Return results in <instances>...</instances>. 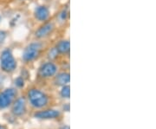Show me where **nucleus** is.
Segmentation results:
<instances>
[{
	"label": "nucleus",
	"instance_id": "obj_1",
	"mask_svg": "<svg viewBox=\"0 0 156 129\" xmlns=\"http://www.w3.org/2000/svg\"><path fill=\"white\" fill-rule=\"evenodd\" d=\"M30 105L36 109H43L49 105L50 98L48 95L37 88L30 89L26 95Z\"/></svg>",
	"mask_w": 156,
	"mask_h": 129
},
{
	"label": "nucleus",
	"instance_id": "obj_2",
	"mask_svg": "<svg viewBox=\"0 0 156 129\" xmlns=\"http://www.w3.org/2000/svg\"><path fill=\"white\" fill-rule=\"evenodd\" d=\"M43 51H44V44L39 40L30 43L29 44L24 47V49L23 51V61L26 63L36 61L40 57Z\"/></svg>",
	"mask_w": 156,
	"mask_h": 129
},
{
	"label": "nucleus",
	"instance_id": "obj_3",
	"mask_svg": "<svg viewBox=\"0 0 156 129\" xmlns=\"http://www.w3.org/2000/svg\"><path fill=\"white\" fill-rule=\"evenodd\" d=\"M17 67V63L13 52L10 48H6L0 54V68L5 73H13Z\"/></svg>",
	"mask_w": 156,
	"mask_h": 129
},
{
	"label": "nucleus",
	"instance_id": "obj_4",
	"mask_svg": "<svg viewBox=\"0 0 156 129\" xmlns=\"http://www.w3.org/2000/svg\"><path fill=\"white\" fill-rule=\"evenodd\" d=\"M17 97V90L15 88H8L0 92V110L11 106Z\"/></svg>",
	"mask_w": 156,
	"mask_h": 129
},
{
	"label": "nucleus",
	"instance_id": "obj_5",
	"mask_svg": "<svg viewBox=\"0 0 156 129\" xmlns=\"http://www.w3.org/2000/svg\"><path fill=\"white\" fill-rule=\"evenodd\" d=\"M58 73V66L53 61H48L41 64L38 68L39 77L43 79H50L54 77Z\"/></svg>",
	"mask_w": 156,
	"mask_h": 129
},
{
	"label": "nucleus",
	"instance_id": "obj_6",
	"mask_svg": "<svg viewBox=\"0 0 156 129\" xmlns=\"http://www.w3.org/2000/svg\"><path fill=\"white\" fill-rule=\"evenodd\" d=\"M55 23L52 21H46L43 23L42 25H40L38 28L37 29V30L35 31L34 36L37 40L45 39L47 37H49L51 34L54 32L55 30Z\"/></svg>",
	"mask_w": 156,
	"mask_h": 129
},
{
	"label": "nucleus",
	"instance_id": "obj_7",
	"mask_svg": "<svg viewBox=\"0 0 156 129\" xmlns=\"http://www.w3.org/2000/svg\"><path fill=\"white\" fill-rule=\"evenodd\" d=\"M11 106V113L13 115L16 117H21L25 114L27 110V100L23 96L17 97Z\"/></svg>",
	"mask_w": 156,
	"mask_h": 129
},
{
	"label": "nucleus",
	"instance_id": "obj_8",
	"mask_svg": "<svg viewBox=\"0 0 156 129\" xmlns=\"http://www.w3.org/2000/svg\"><path fill=\"white\" fill-rule=\"evenodd\" d=\"M60 116V111L56 109H42L34 113V117L39 120H55Z\"/></svg>",
	"mask_w": 156,
	"mask_h": 129
},
{
	"label": "nucleus",
	"instance_id": "obj_9",
	"mask_svg": "<svg viewBox=\"0 0 156 129\" xmlns=\"http://www.w3.org/2000/svg\"><path fill=\"white\" fill-rule=\"evenodd\" d=\"M33 15L36 20L41 23H44L48 21L50 17V9L44 5L37 6L34 10Z\"/></svg>",
	"mask_w": 156,
	"mask_h": 129
},
{
	"label": "nucleus",
	"instance_id": "obj_10",
	"mask_svg": "<svg viewBox=\"0 0 156 129\" xmlns=\"http://www.w3.org/2000/svg\"><path fill=\"white\" fill-rule=\"evenodd\" d=\"M70 82V75L69 72H60L54 76V84L56 86L62 87L69 85Z\"/></svg>",
	"mask_w": 156,
	"mask_h": 129
},
{
	"label": "nucleus",
	"instance_id": "obj_11",
	"mask_svg": "<svg viewBox=\"0 0 156 129\" xmlns=\"http://www.w3.org/2000/svg\"><path fill=\"white\" fill-rule=\"evenodd\" d=\"M55 49L59 55H68L70 51V43L67 39L59 40L55 45Z\"/></svg>",
	"mask_w": 156,
	"mask_h": 129
},
{
	"label": "nucleus",
	"instance_id": "obj_12",
	"mask_svg": "<svg viewBox=\"0 0 156 129\" xmlns=\"http://www.w3.org/2000/svg\"><path fill=\"white\" fill-rule=\"evenodd\" d=\"M60 96L63 99H69L70 97V87L69 85H65L62 87L60 90Z\"/></svg>",
	"mask_w": 156,
	"mask_h": 129
},
{
	"label": "nucleus",
	"instance_id": "obj_13",
	"mask_svg": "<svg viewBox=\"0 0 156 129\" xmlns=\"http://www.w3.org/2000/svg\"><path fill=\"white\" fill-rule=\"evenodd\" d=\"M14 83H15V86L17 87V89H23L24 87V85H25V78L23 77L22 75H19L15 79Z\"/></svg>",
	"mask_w": 156,
	"mask_h": 129
},
{
	"label": "nucleus",
	"instance_id": "obj_14",
	"mask_svg": "<svg viewBox=\"0 0 156 129\" xmlns=\"http://www.w3.org/2000/svg\"><path fill=\"white\" fill-rule=\"evenodd\" d=\"M59 56V54L57 53V51L55 49V47L51 48L49 51V54H48V58L50 59V61H53L54 59L57 58V56Z\"/></svg>",
	"mask_w": 156,
	"mask_h": 129
},
{
	"label": "nucleus",
	"instance_id": "obj_15",
	"mask_svg": "<svg viewBox=\"0 0 156 129\" xmlns=\"http://www.w3.org/2000/svg\"><path fill=\"white\" fill-rule=\"evenodd\" d=\"M7 34L5 30H0V44H2L6 38Z\"/></svg>",
	"mask_w": 156,
	"mask_h": 129
},
{
	"label": "nucleus",
	"instance_id": "obj_16",
	"mask_svg": "<svg viewBox=\"0 0 156 129\" xmlns=\"http://www.w3.org/2000/svg\"><path fill=\"white\" fill-rule=\"evenodd\" d=\"M68 16V12L67 11H65V10H63V11H62L61 12V14L59 15V17H62L61 19H62V21H64L65 19H66V17Z\"/></svg>",
	"mask_w": 156,
	"mask_h": 129
},
{
	"label": "nucleus",
	"instance_id": "obj_17",
	"mask_svg": "<svg viewBox=\"0 0 156 129\" xmlns=\"http://www.w3.org/2000/svg\"><path fill=\"white\" fill-rule=\"evenodd\" d=\"M0 129H7V128H6L5 126H4V125L0 124Z\"/></svg>",
	"mask_w": 156,
	"mask_h": 129
},
{
	"label": "nucleus",
	"instance_id": "obj_18",
	"mask_svg": "<svg viewBox=\"0 0 156 129\" xmlns=\"http://www.w3.org/2000/svg\"><path fill=\"white\" fill-rule=\"evenodd\" d=\"M62 129H69V126H64L62 127Z\"/></svg>",
	"mask_w": 156,
	"mask_h": 129
},
{
	"label": "nucleus",
	"instance_id": "obj_19",
	"mask_svg": "<svg viewBox=\"0 0 156 129\" xmlns=\"http://www.w3.org/2000/svg\"><path fill=\"white\" fill-rule=\"evenodd\" d=\"M1 19H2V18H1V16H0V23H1Z\"/></svg>",
	"mask_w": 156,
	"mask_h": 129
},
{
	"label": "nucleus",
	"instance_id": "obj_20",
	"mask_svg": "<svg viewBox=\"0 0 156 129\" xmlns=\"http://www.w3.org/2000/svg\"><path fill=\"white\" fill-rule=\"evenodd\" d=\"M22 1H26V0H22Z\"/></svg>",
	"mask_w": 156,
	"mask_h": 129
}]
</instances>
